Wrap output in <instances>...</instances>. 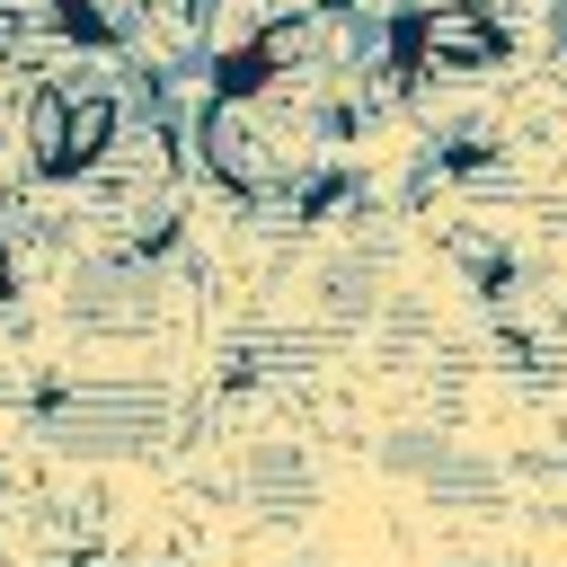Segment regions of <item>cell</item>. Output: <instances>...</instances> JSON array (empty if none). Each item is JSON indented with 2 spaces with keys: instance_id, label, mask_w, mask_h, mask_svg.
Listing matches in <instances>:
<instances>
[{
  "instance_id": "1",
  "label": "cell",
  "mask_w": 567,
  "mask_h": 567,
  "mask_svg": "<svg viewBox=\"0 0 567 567\" xmlns=\"http://www.w3.org/2000/svg\"><path fill=\"white\" fill-rule=\"evenodd\" d=\"M106 71H124V62L97 53V62H71L62 80H35V97H27V177L89 186L106 168V151L124 142V89Z\"/></svg>"
},
{
  "instance_id": "2",
  "label": "cell",
  "mask_w": 567,
  "mask_h": 567,
  "mask_svg": "<svg viewBox=\"0 0 567 567\" xmlns=\"http://www.w3.org/2000/svg\"><path fill=\"white\" fill-rule=\"evenodd\" d=\"M35 434L71 461H133L177 425L159 381H62V390H35Z\"/></svg>"
},
{
  "instance_id": "3",
  "label": "cell",
  "mask_w": 567,
  "mask_h": 567,
  "mask_svg": "<svg viewBox=\"0 0 567 567\" xmlns=\"http://www.w3.org/2000/svg\"><path fill=\"white\" fill-rule=\"evenodd\" d=\"M505 53H514L505 0H443V9L390 18V80L399 89H416V80H470V71H496Z\"/></svg>"
},
{
  "instance_id": "4",
  "label": "cell",
  "mask_w": 567,
  "mask_h": 567,
  "mask_svg": "<svg viewBox=\"0 0 567 567\" xmlns=\"http://www.w3.org/2000/svg\"><path fill=\"white\" fill-rule=\"evenodd\" d=\"M151 319H159V257L106 248V257H89V266L71 275V328H89V337H133V328H151Z\"/></svg>"
},
{
  "instance_id": "5",
  "label": "cell",
  "mask_w": 567,
  "mask_h": 567,
  "mask_svg": "<svg viewBox=\"0 0 567 567\" xmlns=\"http://www.w3.org/2000/svg\"><path fill=\"white\" fill-rule=\"evenodd\" d=\"M381 461H390L399 478H416L425 496H443V505H496V470L470 461V452H452L434 425H399V434L381 443Z\"/></svg>"
},
{
  "instance_id": "6",
  "label": "cell",
  "mask_w": 567,
  "mask_h": 567,
  "mask_svg": "<svg viewBox=\"0 0 567 567\" xmlns=\"http://www.w3.org/2000/svg\"><path fill=\"white\" fill-rule=\"evenodd\" d=\"M239 487H248V505H257V514H284V523H292V514H310V496H319V487H310L301 443H257V452L239 461Z\"/></svg>"
},
{
  "instance_id": "7",
  "label": "cell",
  "mask_w": 567,
  "mask_h": 567,
  "mask_svg": "<svg viewBox=\"0 0 567 567\" xmlns=\"http://www.w3.org/2000/svg\"><path fill=\"white\" fill-rule=\"evenodd\" d=\"M319 292H328L337 319H381L390 310V257L381 248H337L319 266Z\"/></svg>"
},
{
  "instance_id": "8",
  "label": "cell",
  "mask_w": 567,
  "mask_h": 567,
  "mask_svg": "<svg viewBox=\"0 0 567 567\" xmlns=\"http://www.w3.org/2000/svg\"><path fill=\"white\" fill-rule=\"evenodd\" d=\"M461 567H487V558H461Z\"/></svg>"
}]
</instances>
